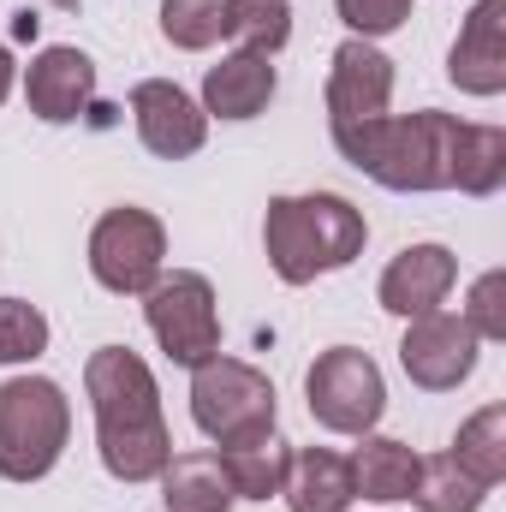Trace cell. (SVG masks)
Instances as JSON below:
<instances>
[{"label": "cell", "instance_id": "1", "mask_svg": "<svg viewBox=\"0 0 506 512\" xmlns=\"http://www.w3.org/2000/svg\"><path fill=\"white\" fill-rule=\"evenodd\" d=\"M84 393L96 405V447L108 477L155 483L173 459V435L161 417V387L131 346H102L84 364Z\"/></svg>", "mask_w": 506, "mask_h": 512}, {"label": "cell", "instance_id": "2", "mask_svg": "<svg viewBox=\"0 0 506 512\" xmlns=\"http://www.w3.org/2000/svg\"><path fill=\"white\" fill-rule=\"evenodd\" d=\"M453 114H376L358 126H334V149L370 173L381 191H453V143H459Z\"/></svg>", "mask_w": 506, "mask_h": 512}, {"label": "cell", "instance_id": "3", "mask_svg": "<svg viewBox=\"0 0 506 512\" xmlns=\"http://www.w3.org/2000/svg\"><path fill=\"white\" fill-rule=\"evenodd\" d=\"M364 239H370L364 215L334 191L274 197L268 215H262V251H268V268L286 286H310L316 274L352 268L364 256Z\"/></svg>", "mask_w": 506, "mask_h": 512}, {"label": "cell", "instance_id": "4", "mask_svg": "<svg viewBox=\"0 0 506 512\" xmlns=\"http://www.w3.org/2000/svg\"><path fill=\"white\" fill-rule=\"evenodd\" d=\"M72 435V405L48 376H12L0 387V477L42 483Z\"/></svg>", "mask_w": 506, "mask_h": 512}, {"label": "cell", "instance_id": "5", "mask_svg": "<svg viewBox=\"0 0 506 512\" xmlns=\"http://www.w3.org/2000/svg\"><path fill=\"white\" fill-rule=\"evenodd\" d=\"M274 411H280L274 382L245 358L215 352L209 364L191 370V417L215 447H245V441L274 435Z\"/></svg>", "mask_w": 506, "mask_h": 512}, {"label": "cell", "instance_id": "6", "mask_svg": "<svg viewBox=\"0 0 506 512\" xmlns=\"http://www.w3.org/2000/svg\"><path fill=\"white\" fill-rule=\"evenodd\" d=\"M143 316H149V334L161 340V352L185 370L209 364L221 352V316H215V286L191 268L179 274H161L149 292H143Z\"/></svg>", "mask_w": 506, "mask_h": 512}, {"label": "cell", "instance_id": "7", "mask_svg": "<svg viewBox=\"0 0 506 512\" xmlns=\"http://www.w3.org/2000/svg\"><path fill=\"white\" fill-rule=\"evenodd\" d=\"M304 393H310V417L334 435H370L387 411V382H381L376 358L358 346L322 352L304 376Z\"/></svg>", "mask_w": 506, "mask_h": 512}, {"label": "cell", "instance_id": "8", "mask_svg": "<svg viewBox=\"0 0 506 512\" xmlns=\"http://www.w3.org/2000/svg\"><path fill=\"white\" fill-rule=\"evenodd\" d=\"M161 262H167V227L149 215V209H108L90 233V274L120 292V298H143L155 280H161Z\"/></svg>", "mask_w": 506, "mask_h": 512}, {"label": "cell", "instance_id": "9", "mask_svg": "<svg viewBox=\"0 0 506 512\" xmlns=\"http://www.w3.org/2000/svg\"><path fill=\"white\" fill-rule=\"evenodd\" d=\"M477 328L465 316H447V310H429V316H411L405 340H399V364L405 376L423 387V393H447L477 370Z\"/></svg>", "mask_w": 506, "mask_h": 512}, {"label": "cell", "instance_id": "10", "mask_svg": "<svg viewBox=\"0 0 506 512\" xmlns=\"http://www.w3.org/2000/svg\"><path fill=\"white\" fill-rule=\"evenodd\" d=\"M387 102H393V60L364 36L340 42L334 66H328V126L376 120V114H387Z\"/></svg>", "mask_w": 506, "mask_h": 512}, {"label": "cell", "instance_id": "11", "mask_svg": "<svg viewBox=\"0 0 506 512\" xmlns=\"http://www.w3.org/2000/svg\"><path fill=\"white\" fill-rule=\"evenodd\" d=\"M131 120H137L143 149L161 155V161H185V155H197L203 137H209V114H203L179 84H167V78H143V84L131 90Z\"/></svg>", "mask_w": 506, "mask_h": 512}, {"label": "cell", "instance_id": "12", "mask_svg": "<svg viewBox=\"0 0 506 512\" xmlns=\"http://www.w3.org/2000/svg\"><path fill=\"white\" fill-rule=\"evenodd\" d=\"M90 96H96V60L78 54V48H42L24 72V102L48 126L78 120L90 108Z\"/></svg>", "mask_w": 506, "mask_h": 512}, {"label": "cell", "instance_id": "13", "mask_svg": "<svg viewBox=\"0 0 506 512\" xmlns=\"http://www.w3.org/2000/svg\"><path fill=\"white\" fill-rule=\"evenodd\" d=\"M447 78L465 96H501L506 90V0H477V12L465 18L453 54H447Z\"/></svg>", "mask_w": 506, "mask_h": 512}, {"label": "cell", "instance_id": "14", "mask_svg": "<svg viewBox=\"0 0 506 512\" xmlns=\"http://www.w3.org/2000/svg\"><path fill=\"white\" fill-rule=\"evenodd\" d=\"M453 280H459V262H453L447 245H405L387 262V274H381V310H393L405 322L429 316V310H441Z\"/></svg>", "mask_w": 506, "mask_h": 512}, {"label": "cell", "instance_id": "15", "mask_svg": "<svg viewBox=\"0 0 506 512\" xmlns=\"http://www.w3.org/2000/svg\"><path fill=\"white\" fill-rule=\"evenodd\" d=\"M274 102V66L268 54H227L221 66H209L203 78V114L215 120H256Z\"/></svg>", "mask_w": 506, "mask_h": 512}, {"label": "cell", "instance_id": "16", "mask_svg": "<svg viewBox=\"0 0 506 512\" xmlns=\"http://www.w3.org/2000/svg\"><path fill=\"white\" fill-rule=\"evenodd\" d=\"M286 507L292 512H346L358 501L352 489V459L328 453V447H298L286 459Z\"/></svg>", "mask_w": 506, "mask_h": 512}, {"label": "cell", "instance_id": "17", "mask_svg": "<svg viewBox=\"0 0 506 512\" xmlns=\"http://www.w3.org/2000/svg\"><path fill=\"white\" fill-rule=\"evenodd\" d=\"M167 512H233V483L221 471V453H173L161 471Z\"/></svg>", "mask_w": 506, "mask_h": 512}, {"label": "cell", "instance_id": "18", "mask_svg": "<svg viewBox=\"0 0 506 512\" xmlns=\"http://www.w3.org/2000/svg\"><path fill=\"white\" fill-rule=\"evenodd\" d=\"M411 483H417V453L405 441H387V435H364V447L352 453V489L364 501H411Z\"/></svg>", "mask_w": 506, "mask_h": 512}, {"label": "cell", "instance_id": "19", "mask_svg": "<svg viewBox=\"0 0 506 512\" xmlns=\"http://www.w3.org/2000/svg\"><path fill=\"white\" fill-rule=\"evenodd\" d=\"M286 459H292V447L274 435L245 441V447H221V471H227L239 501H274L286 489Z\"/></svg>", "mask_w": 506, "mask_h": 512}, {"label": "cell", "instance_id": "20", "mask_svg": "<svg viewBox=\"0 0 506 512\" xmlns=\"http://www.w3.org/2000/svg\"><path fill=\"white\" fill-rule=\"evenodd\" d=\"M506 185V131L501 126H459L453 143V191L495 197Z\"/></svg>", "mask_w": 506, "mask_h": 512}, {"label": "cell", "instance_id": "21", "mask_svg": "<svg viewBox=\"0 0 506 512\" xmlns=\"http://www.w3.org/2000/svg\"><path fill=\"white\" fill-rule=\"evenodd\" d=\"M411 501H417V512H483L489 489H483L453 453H435V459H417Z\"/></svg>", "mask_w": 506, "mask_h": 512}, {"label": "cell", "instance_id": "22", "mask_svg": "<svg viewBox=\"0 0 506 512\" xmlns=\"http://www.w3.org/2000/svg\"><path fill=\"white\" fill-rule=\"evenodd\" d=\"M453 459L483 483L495 489L506 477V405H483L477 417L459 423V441H453Z\"/></svg>", "mask_w": 506, "mask_h": 512}, {"label": "cell", "instance_id": "23", "mask_svg": "<svg viewBox=\"0 0 506 512\" xmlns=\"http://www.w3.org/2000/svg\"><path fill=\"white\" fill-rule=\"evenodd\" d=\"M227 36L245 54H280L292 36V6L286 0H227Z\"/></svg>", "mask_w": 506, "mask_h": 512}, {"label": "cell", "instance_id": "24", "mask_svg": "<svg viewBox=\"0 0 506 512\" xmlns=\"http://www.w3.org/2000/svg\"><path fill=\"white\" fill-rule=\"evenodd\" d=\"M161 36L185 54H203L227 36V0H161Z\"/></svg>", "mask_w": 506, "mask_h": 512}, {"label": "cell", "instance_id": "25", "mask_svg": "<svg viewBox=\"0 0 506 512\" xmlns=\"http://www.w3.org/2000/svg\"><path fill=\"white\" fill-rule=\"evenodd\" d=\"M48 352V316L24 298H0V364H30Z\"/></svg>", "mask_w": 506, "mask_h": 512}, {"label": "cell", "instance_id": "26", "mask_svg": "<svg viewBox=\"0 0 506 512\" xmlns=\"http://www.w3.org/2000/svg\"><path fill=\"white\" fill-rule=\"evenodd\" d=\"M459 316L477 328V340H506V274L501 268L477 274V286H471V298H465Z\"/></svg>", "mask_w": 506, "mask_h": 512}, {"label": "cell", "instance_id": "27", "mask_svg": "<svg viewBox=\"0 0 506 512\" xmlns=\"http://www.w3.org/2000/svg\"><path fill=\"white\" fill-rule=\"evenodd\" d=\"M334 12L346 30H358L370 42V36H393L411 18V0H334Z\"/></svg>", "mask_w": 506, "mask_h": 512}, {"label": "cell", "instance_id": "28", "mask_svg": "<svg viewBox=\"0 0 506 512\" xmlns=\"http://www.w3.org/2000/svg\"><path fill=\"white\" fill-rule=\"evenodd\" d=\"M6 96H12V54L0 48V102H6Z\"/></svg>", "mask_w": 506, "mask_h": 512}, {"label": "cell", "instance_id": "29", "mask_svg": "<svg viewBox=\"0 0 506 512\" xmlns=\"http://www.w3.org/2000/svg\"><path fill=\"white\" fill-rule=\"evenodd\" d=\"M36 24H42V18H36V12H18V24H12V30H18V36H24V42H30V36H36Z\"/></svg>", "mask_w": 506, "mask_h": 512}, {"label": "cell", "instance_id": "30", "mask_svg": "<svg viewBox=\"0 0 506 512\" xmlns=\"http://www.w3.org/2000/svg\"><path fill=\"white\" fill-rule=\"evenodd\" d=\"M54 6H60V12H78V6H84V0H54Z\"/></svg>", "mask_w": 506, "mask_h": 512}]
</instances>
